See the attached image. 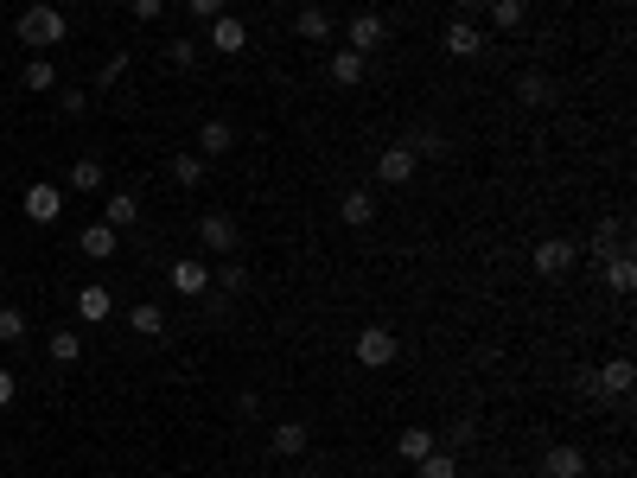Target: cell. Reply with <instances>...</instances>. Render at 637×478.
Listing matches in <instances>:
<instances>
[{
  "instance_id": "cell-27",
  "label": "cell",
  "mask_w": 637,
  "mask_h": 478,
  "mask_svg": "<svg viewBox=\"0 0 637 478\" xmlns=\"http://www.w3.org/2000/svg\"><path fill=\"white\" fill-rule=\"evenodd\" d=\"M71 192H102V160H90V153H83V160H71Z\"/></svg>"
},
{
  "instance_id": "cell-38",
  "label": "cell",
  "mask_w": 637,
  "mask_h": 478,
  "mask_svg": "<svg viewBox=\"0 0 637 478\" xmlns=\"http://www.w3.org/2000/svg\"><path fill=\"white\" fill-rule=\"evenodd\" d=\"M58 109H64V115H83V109H90V90H64Z\"/></svg>"
},
{
  "instance_id": "cell-13",
  "label": "cell",
  "mask_w": 637,
  "mask_h": 478,
  "mask_svg": "<svg viewBox=\"0 0 637 478\" xmlns=\"http://www.w3.org/2000/svg\"><path fill=\"white\" fill-rule=\"evenodd\" d=\"M370 77V64H364V51H351V45H338L332 51V83L338 90H357V83Z\"/></svg>"
},
{
  "instance_id": "cell-36",
  "label": "cell",
  "mask_w": 637,
  "mask_h": 478,
  "mask_svg": "<svg viewBox=\"0 0 637 478\" xmlns=\"http://www.w3.org/2000/svg\"><path fill=\"white\" fill-rule=\"evenodd\" d=\"M122 71H128V51H115L109 64H102V77H96V90H109V83H122Z\"/></svg>"
},
{
  "instance_id": "cell-20",
  "label": "cell",
  "mask_w": 637,
  "mask_h": 478,
  "mask_svg": "<svg viewBox=\"0 0 637 478\" xmlns=\"http://www.w3.org/2000/svg\"><path fill=\"white\" fill-rule=\"evenodd\" d=\"M172 294H211V268L192 262V255H185V262H172Z\"/></svg>"
},
{
  "instance_id": "cell-15",
  "label": "cell",
  "mask_w": 637,
  "mask_h": 478,
  "mask_svg": "<svg viewBox=\"0 0 637 478\" xmlns=\"http://www.w3.org/2000/svg\"><path fill=\"white\" fill-rule=\"evenodd\" d=\"M338 217H344V230H370L376 224V192H344Z\"/></svg>"
},
{
  "instance_id": "cell-34",
  "label": "cell",
  "mask_w": 637,
  "mask_h": 478,
  "mask_svg": "<svg viewBox=\"0 0 637 478\" xmlns=\"http://www.w3.org/2000/svg\"><path fill=\"white\" fill-rule=\"evenodd\" d=\"M166 64H179V71H192V64H198V39H172V45H166Z\"/></svg>"
},
{
  "instance_id": "cell-35",
  "label": "cell",
  "mask_w": 637,
  "mask_h": 478,
  "mask_svg": "<svg viewBox=\"0 0 637 478\" xmlns=\"http://www.w3.org/2000/svg\"><path fill=\"white\" fill-rule=\"evenodd\" d=\"M217 287H223V294H243V287H249V275H243V262H223V275H217Z\"/></svg>"
},
{
  "instance_id": "cell-3",
  "label": "cell",
  "mask_w": 637,
  "mask_h": 478,
  "mask_svg": "<svg viewBox=\"0 0 637 478\" xmlns=\"http://www.w3.org/2000/svg\"><path fill=\"white\" fill-rule=\"evenodd\" d=\"M529 262H536V275H548V281H561L567 268L580 262V243H567V236H542V243L529 249Z\"/></svg>"
},
{
  "instance_id": "cell-11",
  "label": "cell",
  "mask_w": 637,
  "mask_h": 478,
  "mask_svg": "<svg viewBox=\"0 0 637 478\" xmlns=\"http://www.w3.org/2000/svg\"><path fill=\"white\" fill-rule=\"evenodd\" d=\"M542 478H587V447H548Z\"/></svg>"
},
{
  "instance_id": "cell-10",
  "label": "cell",
  "mask_w": 637,
  "mask_h": 478,
  "mask_svg": "<svg viewBox=\"0 0 637 478\" xmlns=\"http://www.w3.org/2000/svg\"><path fill=\"white\" fill-rule=\"evenodd\" d=\"M478 51H485V32H478L466 13H459V20H446V58H478Z\"/></svg>"
},
{
  "instance_id": "cell-40",
  "label": "cell",
  "mask_w": 637,
  "mask_h": 478,
  "mask_svg": "<svg viewBox=\"0 0 637 478\" xmlns=\"http://www.w3.org/2000/svg\"><path fill=\"white\" fill-rule=\"evenodd\" d=\"M13 396H20V383H13V370H0V408H13Z\"/></svg>"
},
{
  "instance_id": "cell-25",
  "label": "cell",
  "mask_w": 637,
  "mask_h": 478,
  "mask_svg": "<svg viewBox=\"0 0 637 478\" xmlns=\"http://www.w3.org/2000/svg\"><path fill=\"white\" fill-rule=\"evenodd\" d=\"M294 32H300V39H332V13H325V7H300L294 13Z\"/></svg>"
},
{
  "instance_id": "cell-24",
  "label": "cell",
  "mask_w": 637,
  "mask_h": 478,
  "mask_svg": "<svg viewBox=\"0 0 637 478\" xmlns=\"http://www.w3.org/2000/svg\"><path fill=\"white\" fill-rule=\"evenodd\" d=\"M204 173H211V160H204L198 147H185V153H172V179L179 185H204Z\"/></svg>"
},
{
  "instance_id": "cell-28",
  "label": "cell",
  "mask_w": 637,
  "mask_h": 478,
  "mask_svg": "<svg viewBox=\"0 0 637 478\" xmlns=\"http://www.w3.org/2000/svg\"><path fill=\"white\" fill-rule=\"evenodd\" d=\"M606 287H612V294H631V287H637V262H631L625 249L612 255V268H606Z\"/></svg>"
},
{
  "instance_id": "cell-39",
  "label": "cell",
  "mask_w": 637,
  "mask_h": 478,
  "mask_svg": "<svg viewBox=\"0 0 637 478\" xmlns=\"http://www.w3.org/2000/svg\"><path fill=\"white\" fill-rule=\"evenodd\" d=\"M185 7H192V20H217V13H223V0H185Z\"/></svg>"
},
{
  "instance_id": "cell-6",
  "label": "cell",
  "mask_w": 637,
  "mask_h": 478,
  "mask_svg": "<svg viewBox=\"0 0 637 478\" xmlns=\"http://www.w3.org/2000/svg\"><path fill=\"white\" fill-rule=\"evenodd\" d=\"M20 211H26L39 230H45V224H58V217H64V185H45V179H39V185H26Z\"/></svg>"
},
{
  "instance_id": "cell-32",
  "label": "cell",
  "mask_w": 637,
  "mask_h": 478,
  "mask_svg": "<svg viewBox=\"0 0 637 478\" xmlns=\"http://www.w3.org/2000/svg\"><path fill=\"white\" fill-rule=\"evenodd\" d=\"M26 338V313L20 306H0V345H20Z\"/></svg>"
},
{
  "instance_id": "cell-9",
  "label": "cell",
  "mask_w": 637,
  "mask_h": 478,
  "mask_svg": "<svg viewBox=\"0 0 637 478\" xmlns=\"http://www.w3.org/2000/svg\"><path fill=\"white\" fill-rule=\"evenodd\" d=\"M109 313H115V287H102V281L77 287V319H83V326H102Z\"/></svg>"
},
{
  "instance_id": "cell-12",
  "label": "cell",
  "mask_w": 637,
  "mask_h": 478,
  "mask_svg": "<svg viewBox=\"0 0 637 478\" xmlns=\"http://www.w3.org/2000/svg\"><path fill=\"white\" fill-rule=\"evenodd\" d=\"M243 45H249V26L236 20V13H217V20H211V51H223V58H236Z\"/></svg>"
},
{
  "instance_id": "cell-41",
  "label": "cell",
  "mask_w": 637,
  "mask_h": 478,
  "mask_svg": "<svg viewBox=\"0 0 637 478\" xmlns=\"http://www.w3.org/2000/svg\"><path fill=\"white\" fill-rule=\"evenodd\" d=\"M453 7H466V13H472V7H485V0H453Z\"/></svg>"
},
{
  "instance_id": "cell-8",
  "label": "cell",
  "mask_w": 637,
  "mask_h": 478,
  "mask_svg": "<svg viewBox=\"0 0 637 478\" xmlns=\"http://www.w3.org/2000/svg\"><path fill=\"white\" fill-rule=\"evenodd\" d=\"M383 39H389V20H383V13H357V20L344 26V45H351V51H364V58H370V51L383 45Z\"/></svg>"
},
{
  "instance_id": "cell-22",
  "label": "cell",
  "mask_w": 637,
  "mask_h": 478,
  "mask_svg": "<svg viewBox=\"0 0 637 478\" xmlns=\"http://www.w3.org/2000/svg\"><path fill=\"white\" fill-rule=\"evenodd\" d=\"M45 357H51V364H77V357H83V332L77 326H58V332L45 338Z\"/></svg>"
},
{
  "instance_id": "cell-37",
  "label": "cell",
  "mask_w": 637,
  "mask_h": 478,
  "mask_svg": "<svg viewBox=\"0 0 637 478\" xmlns=\"http://www.w3.org/2000/svg\"><path fill=\"white\" fill-rule=\"evenodd\" d=\"M128 13H134V20H141V26H153V20H160V13H166V0H128Z\"/></svg>"
},
{
  "instance_id": "cell-16",
  "label": "cell",
  "mask_w": 637,
  "mask_h": 478,
  "mask_svg": "<svg viewBox=\"0 0 637 478\" xmlns=\"http://www.w3.org/2000/svg\"><path fill=\"white\" fill-rule=\"evenodd\" d=\"M230 147H236V128L223 122V115H211V122L198 128V153H204V160H223Z\"/></svg>"
},
{
  "instance_id": "cell-2",
  "label": "cell",
  "mask_w": 637,
  "mask_h": 478,
  "mask_svg": "<svg viewBox=\"0 0 637 478\" xmlns=\"http://www.w3.org/2000/svg\"><path fill=\"white\" fill-rule=\"evenodd\" d=\"M198 243L211 255H236V249H243V224H236L230 211H204L198 217Z\"/></svg>"
},
{
  "instance_id": "cell-18",
  "label": "cell",
  "mask_w": 637,
  "mask_h": 478,
  "mask_svg": "<svg viewBox=\"0 0 637 478\" xmlns=\"http://www.w3.org/2000/svg\"><path fill=\"white\" fill-rule=\"evenodd\" d=\"M102 224H109V230H134V224H141V198H134V192H109Z\"/></svg>"
},
{
  "instance_id": "cell-4",
  "label": "cell",
  "mask_w": 637,
  "mask_h": 478,
  "mask_svg": "<svg viewBox=\"0 0 637 478\" xmlns=\"http://www.w3.org/2000/svg\"><path fill=\"white\" fill-rule=\"evenodd\" d=\"M637 389V364L631 357H606V364L593 370V396H606V402H625Z\"/></svg>"
},
{
  "instance_id": "cell-19",
  "label": "cell",
  "mask_w": 637,
  "mask_h": 478,
  "mask_svg": "<svg viewBox=\"0 0 637 478\" xmlns=\"http://www.w3.org/2000/svg\"><path fill=\"white\" fill-rule=\"evenodd\" d=\"M77 249L90 255V262H109V255L122 249V230H109V224H90V230L77 236Z\"/></svg>"
},
{
  "instance_id": "cell-31",
  "label": "cell",
  "mask_w": 637,
  "mask_h": 478,
  "mask_svg": "<svg viewBox=\"0 0 637 478\" xmlns=\"http://www.w3.org/2000/svg\"><path fill=\"white\" fill-rule=\"evenodd\" d=\"M20 83H26V90H58V64H51V58H32Z\"/></svg>"
},
{
  "instance_id": "cell-26",
  "label": "cell",
  "mask_w": 637,
  "mask_h": 478,
  "mask_svg": "<svg viewBox=\"0 0 637 478\" xmlns=\"http://www.w3.org/2000/svg\"><path fill=\"white\" fill-rule=\"evenodd\" d=\"M485 13H491L497 32H516V26H523V13H529V0H485Z\"/></svg>"
},
{
  "instance_id": "cell-17",
  "label": "cell",
  "mask_w": 637,
  "mask_h": 478,
  "mask_svg": "<svg viewBox=\"0 0 637 478\" xmlns=\"http://www.w3.org/2000/svg\"><path fill=\"white\" fill-rule=\"evenodd\" d=\"M306 440H313V434H306V421H281V428L268 434V453H274V459H300Z\"/></svg>"
},
{
  "instance_id": "cell-7",
  "label": "cell",
  "mask_w": 637,
  "mask_h": 478,
  "mask_svg": "<svg viewBox=\"0 0 637 478\" xmlns=\"http://www.w3.org/2000/svg\"><path fill=\"white\" fill-rule=\"evenodd\" d=\"M415 147H408V141H395V147H383V153H376V185H408V179H415Z\"/></svg>"
},
{
  "instance_id": "cell-21",
  "label": "cell",
  "mask_w": 637,
  "mask_h": 478,
  "mask_svg": "<svg viewBox=\"0 0 637 478\" xmlns=\"http://www.w3.org/2000/svg\"><path fill=\"white\" fill-rule=\"evenodd\" d=\"M434 447H440V440L427 434V428H402V434H395V459H408V466H421Z\"/></svg>"
},
{
  "instance_id": "cell-1",
  "label": "cell",
  "mask_w": 637,
  "mask_h": 478,
  "mask_svg": "<svg viewBox=\"0 0 637 478\" xmlns=\"http://www.w3.org/2000/svg\"><path fill=\"white\" fill-rule=\"evenodd\" d=\"M64 32H71V20H64V13L51 7V0H32L20 20H13V39H20V45L32 51V58H45L51 45H64Z\"/></svg>"
},
{
  "instance_id": "cell-5",
  "label": "cell",
  "mask_w": 637,
  "mask_h": 478,
  "mask_svg": "<svg viewBox=\"0 0 637 478\" xmlns=\"http://www.w3.org/2000/svg\"><path fill=\"white\" fill-rule=\"evenodd\" d=\"M357 364H364V370H389L395 364V351H402V345H395V332L389 326H364V332H357Z\"/></svg>"
},
{
  "instance_id": "cell-23",
  "label": "cell",
  "mask_w": 637,
  "mask_h": 478,
  "mask_svg": "<svg viewBox=\"0 0 637 478\" xmlns=\"http://www.w3.org/2000/svg\"><path fill=\"white\" fill-rule=\"evenodd\" d=\"M516 102H529V109H548V102H555V83H548L542 71H523V77H516Z\"/></svg>"
},
{
  "instance_id": "cell-33",
  "label": "cell",
  "mask_w": 637,
  "mask_h": 478,
  "mask_svg": "<svg viewBox=\"0 0 637 478\" xmlns=\"http://www.w3.org/2000/svg\"><path fill=\"white\" fill-rule=\"evenodd\" d=\"M618 236H625V224H599L587 249H593V255H618V249H625V243H618Z\"/></svg>"
},
{
  "instance_id": "cell-30",
  "label": "cell",
  "mask_w": 637,
  "mask_h": 478,
  "mask_svg": "<svg viewBox=\"0 0 637 478\" xmlns=\"http://www.w3.org/2000/svg\"><path fill=\"white\" fill-rule=\"evenodd\" d=\"M408 147H415V160H440V153H446V134H440V128H415V134H408Z\"/></svg>"
},
{
  "instance_id": "cell-14",
  "label": "cell",
  "mask_w": 637,
  "mask_h": 478,
  "mask_svg": "<svg viewBox=\"0 0 637 478\" xmlns=\"http://www.w3.org/2000/svg\"><path fill=\"white\" fill-rule=\"evenodd\" d=\"M128 332H134V338H160V332H166V306H160V300H134V306H128Z\"/></svg>"
},
{
  "instance_id": "cell-29",
  "label": "cell",
  "mask_w": 637,
  "mask_h": 478,
  "mask_svg": "<svg viewBox=\"0 0 637 478\" xmlns=\"http://www.w3.org/2000/svg\"><path fill=\"white\" fill-rule=\"evenodd\" d=\"M415 478H459V459L446 453V447H434V453H427L421 466H415Z\"/></svg>"
}]
</instances>
